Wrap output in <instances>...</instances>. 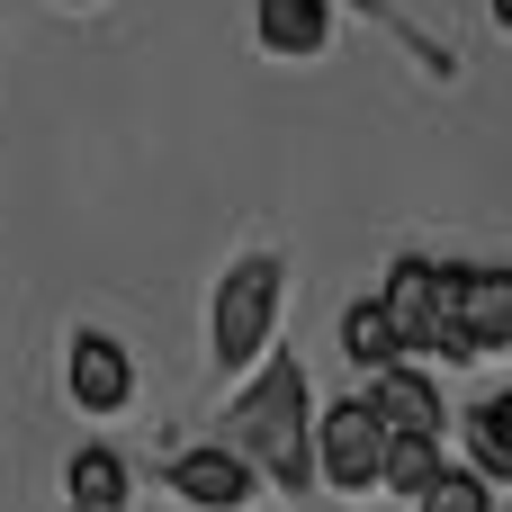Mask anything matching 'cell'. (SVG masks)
Returning a JSON list of instances; mask_svg holds the SVG:
<instances>
[{
    "mask_svg": "<svg viewBox=\"0 0 512 512\" xmlns=\"http://www.w3.org/2000/svg\"><path fill=\"white\" fill-rule=\"evenodd\" d=\"M225 450L243 459V468H261L270 486H315V441H306V360L297 351H279L261 378H252V396L225 414Z\"/></svg>",
    "mask_w": 512,
    "mask_h": 512,
    "instance_id": "obj_1",
    "label": "cell"
},
{
    "mask_svg": "<svg viewBox=\"0 0 512 512\" xmlns=\"http://www.w3.org/2000/svg\"><path fill=\"white\" fill-rule=\"evenodd\" d=\"M279 297H288V270H279V252H252V261H234L225 270V288H216V369H243V360H261L270 351V333H279Z\"/></svg>",
    "mask_w": 512,
    "mask_h": 512,
    "instance_id": "obj_2",
    "label": "cell"
},
{
    "mask_svg": "<svg viewBox=\"0 0 512 512\" xmlns=\"http://www.w3.org/2000/svg\"><path fill=\"white\" fill-rule=\"evenodd\" d=\"M450 288H459V261H432V252H405L387 270V297L378 315L396 324V351H441V360H468L450 342Z\"/></svg>",
    "mask_w": 512,
    "mask_h": 512,
    "instance_id": "obj_3",
    "label": "cell"
},
{
    "mask_svg": "<svg viewBox=\"0 0 512 512\" xmlns=\"http://www.w3.org/2000/svg\"><path fill=\"white\" fill-rule=\"evenodd\" d=\"M378 450H387V432H378L369 396H342L324 414V432H315V477L342 486V495H369L378 486Z\"/></svg>",
    "mask_w": 512,
    "mask_h": 512,
    "instance_id": "obj_4",
    "label": "cell"
},
{
    "mask_svg": "<svg viewBox=\"0 0 512 512\" xmlns=\"http://www.w3.org/2000/svg\"><path fill=\"white\" fill-rule=\"evenodd\" d=\"M450 342L477 360V351H512V270L504 261H468L459 288H450Z\"/></svg>",
    "mask_w": 512,
    "mask_h": 512,
    "instance_id": "obj_5",
    "label": "cell"
},
{
    "mask_svg": "<svg viewBox=\"0 0 512 512\" xmlns=\"http://www.w3.org/2000/svg\"><path fill=\"white\" fill-rule=\"evenodd\" d=\"M369 414H378V432H396V441H441V432H450L441 387H432L423 369H405V360L369 369Z\"/></svg>",
    "mask_w": 512,
    "mask_h": 512,
    "instance_id": "obj_6",
    "label": "cell"
},
{
    "mask_svg": "<svg viewBox=\"0 0 512 512\" xmlns=\"http://www.w3.org/2000/svg\"><path fill=\"white\" fill-rule=\"evenodd\" d=\"M171 486H180V504H198V512H243L252 504V468H243L225 441L180 450V459H171Z\"/></svg>",
    "mask_w": 512,
    "mask_h": 512,
    "instance_id": "obj_7",
    "label": "cell"
},
{
    "mask_svg": "<svg viewBox=\"0 0 512 512\" xmlns=\"http://www.w3.org/2000/svg\"><path fill=\"white\" fill-rule=\"evenodd\" d=\"M63 378H72V405H81V414H117V405L135 396V360H126L108 333H81L72 360H63Z\"/></svg>",
    "mask_w": 512,
    "mask_h": 512,
    "instance_id": "obj_8",
    "label": "cell"
},
{
    "mask_svg": "<svg viewBox=\"0 0 512 512\" xmlns=\"http://www.w3.org/2000/svg\"><path fill=\"white\" fill-rule=\"evenodd\" d=\"M252 27L270 54H324L333 45V0H252Z\"/></svg>",
    "mask_w": 512,
    "mask_h": 512,
    "instance_id": "obj_9",
    "label": "cell"
},
{
    "mask_svg": "<svg viewBox=\"0 0 512 512\" xmlns=\"http://www.w3.org/2000/svg\"><path fill=\"white\" fill-rule=\"evenodd\" d=\"M468 450H477V477H486V486H512V396H486V405H477Z\"/></svg>",
    "mask_w": 512,
    "mask_h": 512,
    "instance_id": "obj_10",
    "label": "cell"
},
{
    "mask_svg": "<svg viewBox=\"0 0 512 512\" xmlns=\"http://www.w3.org/2000/svg\"><path fill=\"white\" fill-rule=\"evenodd\" d=\"M432 477H441V441H396V432H387V450H378V486H387V495H423Z\"/></svg>",
    "mask_w": 512,
    "mask_h": 512,
    "instance_id": "obj_11",
    "label": "cell"
},
{
    "mask_svg": "<svg viewBox=\"0 0 512 512\" xmlns=\"http://www.w3.org/2000/svg\"><path fill=\"white\" fill-rule=\"evenodd\" d=\"M342 351H351L360 369H387V360H405V351H396V324L378 315V297H360V306L342 315Z\"/></svg>",
    "mask_w": 512,
    "mask_h": 512,
    "instance_id": "obj_12",
    "label": "cell"
},
{
    "mask_svg": "<svg viewBox=\"0 0 512 512\" xmlns=\"http://www.w3.org/2000/svg\"><path fill=\"white\" fill-rule=\"evenodd\" d=\"M63 486H72V504H126V459L117 450H72Z\"/></svg>",
    "mask_w": 512,
    "mask_h": 512,
    "instance_id": "obj_13",
    "label": "cell"
},
{
    "mask_svg": "<svg viewBox=\"0 0 512 512\" xmlns=\"http://www.w3.org/2000/svg\"><path fill=\"white\" fill-rule=\"evenodd\" d=\"M414 512H495V486H486L477 468H441V477L414 495Z\"/></svg>",
    "mask_w": 512,
    "mask_h": 512,
    "instance_id": "obj_14",
    "label": "cell"
},
{
    "mask_svg": "<svg viewBox=\"0 0 512 512\" xmlns=\"http://www.w3.org/2000/svg\"><path fill=\"white\" fill-rule=\"evenodd\" d=\"M72 512H126V504H72Z\"/></svg>",
    "mask_w": 512,
    "mask_h": 512,
    "instance_id": "obj_15",
    "label": "cell"
}]
</instances>
